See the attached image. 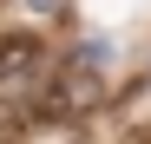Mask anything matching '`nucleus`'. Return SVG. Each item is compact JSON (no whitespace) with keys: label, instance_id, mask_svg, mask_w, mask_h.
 <instances>
[{"label":"nucleus","instance_id":"f257e3e1","mask_svg":"<svg viewBox=\"0 0 151 144\" xmlns=\"http://www.w3.org/2000/svg\"><path fill=\"white\" fill-rule=\"evenodd\" d=\"M99 98H105V79H99V66H66L59 79H53V92H46V111L53 118H72V111H92Z\"/></svg>","mask_w":151,"mask_h":144},{"label":"nucleus","instance_id":"f03ea898","mask_svg":"<svg viewBox=\"0 0 151 144\" xmlns=\"http://www.w3.org/2000/svg\"><path fill=\"white\" fill-rule=\"evenodd\" d=\"M40 66H46V39H40V33H27V26L0 33V92L27 85V79H33Z\"/></svg>","mask_w":151,"mask_h":144}]
</instances>
